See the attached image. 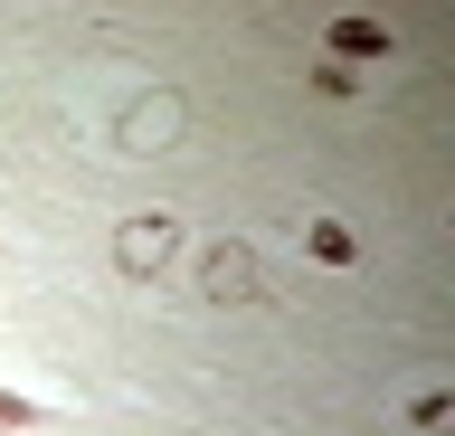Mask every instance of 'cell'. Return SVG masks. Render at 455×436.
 Here are the masks:
<instances>
[{"instance_id":"cell-5","label":"cell","mask_w":455,"mask_h":436,"mask_svg":"<svg viewBox=\"0 0 455 436\" xmlns=\"http://www.w3.org/2000/svg\"><path fill=\"white\" fill-rule=\"evenodd\" d=\"M10 427H48V417H38V408H28L20 389H0V436H10Z\"/></svg>"},{"instance_id":"cell-3","label":"cell","mask_w":455,"mask_h":436,"mask_svg":"<svg viewBox=\"0 0 455 436\" xmlns=\"http://www.w3.org/2000/svg\"><path fill=\"white\" fill-rule=\"evenodd\" d=\"M323 38H332V58H379L389 67V29H379V20H332Z\"/></svg>"},{"instance_id":"cell-2","label":"cell","mask_w":455,"mask_h":436,"mask_svg":"<svg viewBox=\"0 0 455 436\" xmlns=\"http://www.w3.org/2000/svg\"><path fill=\"white\" fill-rule=\"evenodd\" d=\"M171 218H124V237H114V266H124V275H152V266L171 257Z\"/></svg>"},{"instance_id":"cell-4","label":"cell","mask_w":455,"mask_h":436,"mask_svg":"<svg viewBox=\"0 0 455 436\" xmlns=\"http://www.w3.org/2000/svg\"><path fill=\"white\" fill-rule=\"evenodd\" d=\"M313 257H323V266H351V228H332V218H313Z\"/></svg>"},{"instance_id":"cell-1","label":"cell","mask_w":455,"mask_h":436,"mask_svg":"<svg viewBox=\"0 0 455 436\" xmlns=\"http://www.w3.org/2000/svg\"><path fill=\"white\" fill-rule=\"evenodd\" d=\"M199 294H219V304H256L266 275H256L247 247H209V257H199Z\"/></svg>"}]
</instances>
